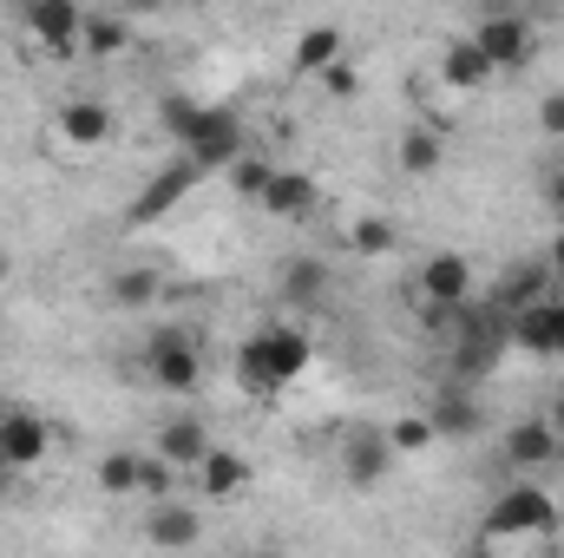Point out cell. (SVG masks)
I'll return each instance as SVG.
<instances>
[{
    "label": "cell",
    "mask_w": 564,
    "mask_h": 558,
    "mask_svg": "<svg viewBox=\"0 0 564 558\" xmlns=\"http://www.w3.org/2000/svg\"><path fill=\"white\" fill-rule=\"evenodd\" d=\"M308 362H315V342H308L302 322H263L257 335L237 342L230 375H237V388H243L250 401H276L289 382H302Z\"/></svg>",
    "instance_id": "obj_1"
},
{
    "label": "cell",
    "mask_w": 564,
    "mask_h": 558,
    "mask_svg": "<svg viewBox=\"0 0 564 558\" xmlns=\"http://www.w3.org/2000/svg\"><path fill=\"white\" fill-rule=\"evenodd\" d=\"M158 119H164V132L177 139V151H191L204 171H224V164L243 151V126H237V112H224V106H197V99L171 93V99L158 106Z\"/></svg>",
    "instance_id": "obj_2"
},
{
    "label": "cell",
    "mask_w": 564,
    "mask_h": 558,
    "mask_svg": "<svg viewBox=\"0 0 564 558\" xmlns=\"http://www.w3.org/2000/svg\"><path fill=\"white\" fill-rule=\"evenodd\" d=\"M552 526H558V500L525 480V486H506L492 500V513L479 526V546H539V539H552Z\"/></svg>",
    "instance_id": "obj_3"
},
{
    "label": "cell",
    "mask_w": 564,
    "mask_h": 558,
    "mask_svg": "<svg viewBox=\"0 0 564 558\" xmlns=\"http://www.w3.org/2000/svg\"><path fill=\"white\" fill-rule=\"evenodd\" d=\"M46 139H53V151H59V158L93 164V158H106V151H112V139H119V119H112V106H106V99H59V112H53Z\"/></svg>",
    "instance_id": "obj_4"
},
{
    "label": "cell",
    "mask_w": 564,
    "mask_h": 558,
    "mask_svg": "<svg viewBox=\"0 0 564 558\" xmlns=\"http://www.w3.org/2000/svg\"><path fill=\"white\" fill-rule=\"evenodd\" d=\"M204 178H210V171H204L191 151H177L171 164H158V171L144 178V191L126 204V230H151V224H164V217H171V211H177Z\"/></svg>",
    "instance_id": "obj_5"
},
{
    "label": "cell",
    "mask_w": 564,
    "mask_h": 558,
    "mask_svg": "<svg viewBox=\"0 0 564 558\" xmlns=\"http://www.w3.org/2000/svg\"><path fill=\"white\" fill-rule=\"evenodd\" d=\"M144 375H151V388L158 395H197V382H204V348H197V335L191 329H158L151 342H144Z\"/></svg>",
    "instance_id": "obj_6"
},
{
    "label": "cell",
    "mask_w": 564,
    "mask_h": 558,
    "mask_svg": "<svg viewBox=\"0 0 564 558\" xmlns=\"http://www.w3.org/2000/svg\"><path fill=\"white\" fill-rule=\"evenodd\" d=\"M20 26L33 33V46H40L46 60H79L86 7H79V0H20Z\"/></svg>",
    "instance_id": "obj_7"
},
{
    "label": "cell",
    "mask_w": 564,
    "mask_h": 558,
    "mask_svg": "<svg viewBox=\"0 0 564 558\" xmlns=\"http://www.w3.org/2000/svg\"><path fill=\"white\" fill-rule=\"evenodd\" d=\"M421 315L426 322H453L466 302H473V264L459 257V250H440V257H426L421 264Z\"/></svg>",
    "instance_id": "obj_8"
},
{
    "label": "cell",
    "mask_w": 564,
    "mask_h": 558,
    "mask_svg": "<svg viewBox=\"0 0 564 558\" xmlns=\"http://www.w3.org/2000/svg\"><path fill=\"white\" fill-rule=\"evenodd\" d=\"M473 46L492 60V73H525L532 53H539V33H532L525 13H486V20L473 26Z\"/></svg>",
    "instance_id": "obj_9"
},
{
    "label": "cell",
    "mask_w": 564,
    "mask_h": 558,
    "mask_svg": "<svg viewBox=\"0 0 564 558\" xmlns=\"http://www.w3.org/2000/svg\"><path fill=\"white\" fill-rule=\"evenodd\" d=\"M335 460H341V480H348L355 493H375V486L394 473V460H401V453L388 447V427H355V433L341 440V453H335Z\"/></svg>",
    "instance_id": "obj_10"
},
{
    "label": "cell",
    "mask_w": 564,
    "mask_h": 558,
    "mask_svg": "<svg viewBox=\"0 0 564 558\" xmlns=\"http://www.w3.org/2000/svg\"><path fill=\"white\" fill-rule=\"evenodd\" d=\"M506 329H512V342H519L525 355H545V362L564 355V289L539 296V302H525V309H512Z\"/></svg>",
    "instance_id": "obj_11"
},
{
    "label": "cell",
    "mask_w": 564,
    "mask_h": 558,
    "mask_svg": "<svg viewBox=\"0 0 564 558\" xmlns=\"http://www.w3.org/2000/svg\"><path fill=\"white\" fill-rule=\"evenodd\" d=\"M257 211H270L276 224L315 217V211H322V178H315V171H295V164H276L270 184H263V197H257Z\"/></svg>",
    "instance_id": "obj_12"
},
{
    "label": "cell",
    "mask_w": 564,
    "mask_h": 558,
    "mask_svg": "<svg viewBox=\"0 0 564 558\" xmlns=\"http://www.w3.org/2000/svg\"><path fill=\"white\" fill-rule=\"evenodd\" d=\"M558 453H564V440H558V427H552V415H525L499 433V460L519 466V473H539V466H552Z\"/></svg>",
    "instance_id": "obj_13"
},
{
    "label": "cell",
    "mask_w": 564,
    "mask_h": 558,
    "mask_svg": "<svg viewBox=\"0 0 564 558\" xmlns=\"http://www.w3.org/2000/svg\"><path fill=\"white\" fill-rule=\"evenodd\" d=\"M53 453V427L33 415V408H0V460L13 473H33L40 460Z\"/></svg>",
    "instance_id": "obj_14"
},
{
    "label": "cell",
    "mask_w": 564,
    "mask_h": 558,
    "mask_svg": "<svg viewBox=\"0 0 564 558\" xmlns=\"http://www.w3.org/2000/svg\"><path fill=\"white\" fill-rule=\"evenodd\" d=\"M433 79H440V86H453L459 99H473V93H486L499 73H492V60L473 46V33H453V40L440 46V66H433Z\"/></svg>",
    "instance_id": "obj_15"
},
{
    "label": "cell",
    "mask_w": 564,
    "mask_h": 558,
    "mask_svg": "<svg viewBox=\"0 0 564 558\" xmlns=\"http://www.w3.org/2000/svg\"><path fill=\"white\" fill-rule=\"evenodd\" d=\"M243 486H250V460H243L237 447H217V440H210V453L191 466V493L210 500V506H224V500H237Z\"/></svg>",
    "instance_id": "obj_16"
},
{
    "label": "cell",
    "mask_w": 564,
    "mask_h": 558,
    "mask_svg": "<svg viewBox=\"0 0 564 558\" xmlns=\"http://www.w3.org/2000/svg\"><path fill=\"white\" fill-rule=\"evenodd\" d=\"M328 289H335V270H328L322 257H289V264L276 270V296H282V309H295V315L322 309Z\"/></svg>",
    "instance_id": "obj_17"
},
{
    "label": "cell",
    "mask_w": 564,
    "mask_h": 558,
    "mask_svg": "<svg viewBox=\"0 0 564 558\" xmlns=\"http://www.w3.org/2000/svg\"><path fill=\"white\" fill-rule=\"evenodd\" d=\"M144 539L164 546V552H184V546L204 539V513H197V506H177V493H171V500H151V513H144Z\"/></svg>",
    "instance_id": "obj_18"
},
{
    "label": "cell",
    "mask_w": 564,
    "mask_h": 558,
    "mask_svg": "<svg viewBox=\"0 0 564 558\" xmlns=\"http://www.w3.org/2000/svg\"><path fill=\"white\" fill-rule=\"evenodd\" d=\"M394 164H401L408 178H433V171L446 164V126H433V119H414V126L394 139Z\"/></svg>",
    "instance_id": "obj_19"
},
{
    "label": "cell",
    "mask_w": 564,
    "mask_h": 558,
    "mask_svg": "<svg viewBox=\"0 0 564 558\" xmlns=\"http://www.w3.org/2000/svg\"><path fill=\"white\" fill-rule=\"evenodd\" d=\"M341 53H348V40H341V26H335V20H315V26H302V33H295V53H289V73H295V79H315V73H322V66H335Z\"/></svg>",
    "instance_id": "obj_20"
},
{
    "label": "cell",
    "mask_w": 564,
    "mask_h": 558,
    "mask_svg": "<svg viewBox=\"0 0 564 558\" xmlns=\"http://www.w3.org/2000/svg\"><path fill=\"white\" fill-rule=\"evenodd\" d=\"M151 447H158L177 473H191V466L210 453V427H204L197 415H171L164 427H158V440H151Z\"/></svg>",
    "instance_id": "obj_21"
},
{
    "label": "cell",
    "mask_w": 564,
    "mask_h": 558,
    "mask_svg": "<svg viewBox=\"0 0 564 558\" xmlns=\"http://www.w3.org/2000/svg\"><path fill=\"white\" fill-rule=\"evenodd\" d=\"M93 480H99V493L106 500H144V453L132 447H112V453H99V466H93Z\"/></svg>",
    "instance_id": "obj_22"
},
{
    "label": "cell",
    "mask_w": 564,
    "mask_h": 558,
    "mask_svg": "<svg viewBox=\"0 0 564 558\" xmlns=\"http://www.w3.org/2000/svg\"><path fill=\"white\" fill-rule=\"evenodd\" d=\"M433 427H440V440H473L486 415H479V401H473V382H459V388H440V401L426 408Z\"/></svg>",
    "instance_id": "obj_23"
},
{
    "label": "cell",
    "mask_w": 564,
    "mask_h": 558,
    "mask_svg": "<svg viewBox=\"0 0 564 558\" xmlns=\"http://www.w3.org/2000/svg\"><path fill=\"white\" fill-rule=\"evenodd\" d=\"M79 53L86 60H126L132 53V13H86Z\"/></svg>",
    "instance_id": "obj_24"
},
{
    "label": "cell",
    "mask_w": 564,
    "mask_h": 558,
    "mask_svg": "<svg viewBox=\"0 0 564 558\" xmlns=\"http://www.w3.org/2000/svg\"><path fill=\"white\" fill-rule=\"evenodd\" d=\"M558 289V277H552V264L539 257V264H519V270H506L499 277V289H492V302L512 315V309H525V302H539V296H552Z\"/></svg>",
    "instance_id": "obj_25"
},
{
    "label": "cell",
    "mask_w": 564,
    "mask_h": 558,
    "mask_svg": "<svg viewBox=\"0 0 564 558\" xmlns=\"http://www.w3.org/2000/svg\"><path fill=\"white\" fill-rule=\"evenodd\" d=\"M158 296H164V270H151V264H132V270H119V277L106 282L112 309H151Z\"/></svg>",
    "instance_id": "obj_26"
},
{
    "label": "cell",
    "mask_w": 564,
    "mask_h": 558,
    "mask_svg": "<svg viewBox=\"0 0 564 558\" xmlns=\"http://www.w3.org/2000/svg\"><path fill=\"white\" fill-rule=\"evenodd\" d=\"M388 447H394L401 460H414V453H426V447H440V427H433V415L408 408V415L388 420Z\"/></svg>",
    "instance_id": "obj_27"
},
{
    "label": "cell",
    "mask_w": 564,
    "mask_h": 558,
    "mask_svg": "<svg viewBox=\"0 0 564 558\" xmlns=\"http://www.w3.org/2000/svg\"><path fill=\"white\" fill-rule=\"evenodd\" d=\"M394 244H401V224L381 217V211H368V217L348 224V250H355V257H388Z\"/></svg>",
    "instance_id": "obj_28"
},
{
    "label": "cell",
    "mask_w": 564,
    "mask_h": 558,
    "mask_svg": "<svg viewBox=\"0 0 564 558\" xmlns=\"http://www.w3.org/2000/svg\"><path fill=\"white\" fill-rule=\"evenodd\" d=\"M270 171H276V164H270V158H257V151H237V158L224 164V178H230V191H237L243 204H257V197H263Z\"/></svg>",
    "instance_id": "obj_29"
},
{
    "label": "cell",
    "mask_w": 564,
    "mask_h": 558,
    "mask_svg": "<svg viewBox=\"0 0 564 558\" xmlns=\"http://www.w3.org/2000/svg\"><path fill=\"white\" fill-rule=\"evenodd\" d=\"M315 86H322L328 99H341V106H348V99H361V66L341 53L335 66H322V73H315Z\"/></svg>",
    "instance_id": "obj_30"
},
{
    "label": "cell",
    "mask_w": 564,
    "mask_h": 558,
    "mask_svg": "<svg viewBox=\"0 0 564 558\" xmlns=\"http://www.w3.org/2000/svg\"><path fill=\"white\" fill-rule=\"evenodd\" d=\"M539 132L564 144V86H558V93H545V99H539Z\"/></svg>",
    "instance_id": "obj_31"
},
{
    "label": "cell",
    "mask_w": 564,
    "mask_h": 558,
    "mask_svg": "<svg viewBox=\"0 0 564 558\" xmlns=\"http://www.w3.org/2000/svg\"><path fill=\"white\" fill-rule=\"evenodd\" d=\"M545 197H552V211H558V217H564V164H558V171H552V178H545Z\"/></svg>",
    "instance_id": "obj_32"
},
{
    "label": "cell",
    "mask_w": 564,
    "mask_h": 558,
    "mask_svg": "<svg viewBox=\"0 0 564 558\" xmlns=\"http://www.w3.org/2000/svg\"><path fill=\"white\" fill-rule=\"evenodd\" d=\"M545 264H552V277H564V224H558V237H552V250H545Z\"/></svg>",
    "instance_id": "obj_33"
},
{
    "label": "cell",
    "mask_w": 564,
    "mask_h": 558,
    "mask_svg": "<svg viewBox=\"0 0 564 558\" xmlns=\"http://www.w3.org/2000/svg\"><path fill=\"white\" fill-rule=\"evenodd\" d=\"M119 7H126L132 20H144V13H164V0H119Z\"/></svg>",
    "instance_id": "obj_34"
},
{
    "label": "cell",
    "mask_w": 564,
    "mask_h": 558,
    "mask_svg": "<svg viewBox=\"0 0 564 558\" xmlns=\"http://www.w3.org/2000/svg\"><path fill=\"white\" fill-rule=\"evenodd\" d=\"M552 427H558V440H564V395L552 401Z\"/></svg>",
    "instance_id": "obj_35"
},
{
    "label": "cell",
    "mask_w": 564,
    "mask_h": 558,
    "mask_svg": "<svg viewBox=\"0 0 564 558\" xmlns=\"http://www.w3.org/2000/svg\"><path fill=\"white\" fill-rule=\"evenodd\" d=\"M7 480H13V466H7V460H0V493H7Z\"/></svg>",
    "instance_id": "obj_36"
},
{
    "label": "cell",
    "mask_w": 564,
    "mask_h": 558,
    "mask_svg": "<svg viewBox=\"0 0 564 558\" xmlns=\"http://www.w3.org/2000/svg\"><path fill=\"white\" fill-rule=\"evenodd\" d=\"M0 277H7V270H0Z\"/></svg>",
    "instance_id": "obj_37"
}]
</instances>
